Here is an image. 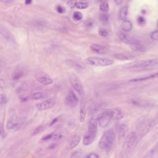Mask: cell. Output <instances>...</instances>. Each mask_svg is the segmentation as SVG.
<instances>
[{
	"label": "cell",
	"instance_id": "cell-1",
	"mask_svg": "<svg viewBox=\"0 0 158 158\" xmlns=\"http://www.w3.org/2000/svg\"><path fill=\"white\" fill-rule=\"evenodd\" d=\"M116 135L112 129L106 131L103 134L98 142V146L103 150L109 152L114 149L116 144Z\"/></svg>",
	"mask_w": 158,
	"mask_h": 158
},
{
	"label": "cell",
	"instance_id": "cell-2",
	"mask_svg": "<svg viewBox=\"0 0 158 158\" xmlns=\"http://www.w3.org/2000/svg\"><path fill=\"white\" fill-rule=\"evenodd\" d=\"M98 124L97 118L92 117L89 123L88 131L85 133L83 137V145L88 146L94 142L97 135Z\"/></svg>",
	"mask_w": 158,
	"mask_h": 158
},
{
	"label": "cell",
	"instance_id": "cell-3",
	"mask_svg": "<svg viewBox=\"0 0 158 158\" xmlns=\"http://www.w3.org/2000/svg\"><path fill=\"white\" fill-rule=\"evenodd\" d=\"M137 138V135L135 132H131L127 135L121 150L119 158L126 157L134 145Z\"/></svg>",
	"mask_w": 158,
	"mask_h": 158
},
{
	"label": "cell",
	"instance_id": "cell-4",
	"mask_svg": "<svg viewBox=\"0 0 158 158\" xmlns=\"http://www.w3.org/2000/svg\"><path fill=\"white\" fill-rule=\"evenodd\" d=\"M86 62L91 66L106 67L113 64L114 62L109 59L98 57H90L86 59Z\"/></svg>",
	"mask_w": 158,
	"mask_h": 158
},
{
	"label": "cell",
	"instance_id": "cell-5",
	"mask_svg": "<svg viewBox=\"0 0 158 158\" xmlns=\"http://www.w3.org/2000/svg\"><path fill=\"white\" fill-rule=\"evenodd\" d=\"M158 65V59H152L133 62L123 66L124 68H139Z\"/></svg>",
	"mask_w": 158,
	"mask_h": 158
},
{
	"label": "cell",
	"instance_id": "cell-6",
	"mask_svg": "<svg viewBox=\"0 0 158 158\" xmlns=\"http://www.w3.org/2000/svg\"><path fill=\"white\" fill-rule=\"evenodd\" d=\"M112 111L111 109H105L100 113L97 117L98 123L100 127L104 128L108 126L112 119Z\"/></svg>",
	"mask_w": 158,
	"mask_h": 158
},
{
	"label": "cell",
	"instance_id": "cell-7",
	"mask_svg": "<svg viewBox=\"0 0 158 158\" xmlns=\"http://www.w3.org/2000/svg\"><path fill=\"white\" fill-rule=\"evenodd\" d=\"M69 79L74 90L80 95H82L84 92V89L80 79L76 74L72 73L69 75Z\"/></svg>",
	"mask_w": 158,
	"mask_h": 158
},
{
	"label": "cell",
	"instance_id": "cell-8",
	"mask_svg": "<svg viewBox=\"0 0 158 158\" xmlns=\"http://www.w3.org/2000/svg\"><path fill=\"white\" fill-rule=\"evenodd\" d=\"M0 34L6 40L9 41L13 47L15 48H17L18 45L17 42L16 41L14 36L13 35L11 32L9 31L6 29V28L3 26H0Z\"/></svg>",
	"mask_w": 158,
	"mask_h": 158
},
{
	"label": "cell",
	"instance_id": "cell-9",
	"mask_svg": "<svg viewBox=\"0 0 158 158\" xmlns=\"http://www.w3.org/2000/svg\"><path fill=\"white\" fill-rule=\"evenodd\" d=\"M117 35L121 41H122L124 43L131 45L132 47L141 44V42L138 40L131 37L122 31L117 32Z\"/></svg>",
	"mask_w": 158,
	"mask_h": 158
},
{
	"label": "cell",
	"instance_id": "cell-10",
	"mask_svg": "<svg viewBox=\"0 0 158 158\" xmlns=\"http://www.w3.org/2000/svg\"><path fill=\"white\" fill-rule=\"evenodd\" d=\"M78 97L74 92L72 90L68 92L64 100L65 104L71 108L76 107L78 104Z\"/></svg>",
	"mask_w": 158,
	"mask_h": 158
},
{
	"label": "cell",
	"instance_id": "cell-11",
	"mask_svg": "<svg viewBox=\"0 0 158 158\" xmlns=\"http://www.w3.org/2000/svg\"><path fill=\"white\" fill-rule=\"evenodd\" d=\"M56 104L55 100L52 98H49L37 105V108L40 111L47 110L52 108Z\"/></svg>",
	"mask_w": 158,
	"mask_h": 158
},
{
	"label": "cell",
	"instance_id": "cell-12",
	"mask_svg": "<svg viewBox=\"0 0 158 158\" xmlns=\"http://www.w3.org/2000/svg\"><path fill=\"white\" fill-rule=\"evenodd\" d=\"M36 80L40 84L43 86H48L53 83V80L49 75L45 73H41L36 76Z\"/></svg>",
	"mask_w": 158,
	"mask_h": 158
},
{
	"label": "cell",
	"instance_id": "cell-13",
	"mask_svg": "<svg viewBox=\"0 0 158 158\" xmlns=\"http://www.w3.org/2000/svg\"><path fill=\"white\" fill-rule=\"evenodd\" d=\"M158 125V116L153 119L152 121L150 122L149 125H147L145 128L141 131L140 134V138H142L145 135L152 131L156 126Z\"/></svg>",
	"mask_w": 158,
	"mask_h": 158
},
{
	"label": "cell",
	"instance_id": "cell-14",
	"mask_svg": "<svg viewBox=\"0 0 158 158\" xmlns=\"http://www.w3.org/2000/svg\"><path fill=\"white\" fill-rule=\"evenodd\" d=\"M128 131V127L125 124H120L117 126L116 133L119 138H123Z\"/></svg>",
	"mask_w": 158,
	"mask_h": 158
},
{
	"label": "cell",
	"instance_id": "cell-15",
	"mask_svg": "<svg viewBox=\"0 0 158 158\" xmlns=\"http://www.w3.org/2000/svg\"><path fill=\"white\" fill-rule=\"evenodd\" d=\"M90 48L93 52L96 54H105L108 51L107 48L100 44H92L90 46Z\"/></svg>",
	"mask_w": 158,
	"mask_h": 158
},
{
	"label": "cell",
	"instance_id": "cell-16",
	"mask_svg": "<svg viewBox=\"0 0 158 158\" xmlns=\"http://www.w3.org/2000/svg\"><path fill=\"white\" fill-rule=\"evenodd\" d=\"M112 119L114 120H118L123 118V113L121 109L118 108H112Z\"/></svg>",
	"mask_w": 158,
	"mask_h": 158
},
{
	"label": "cell",
	"instance_id": "cell-17",
	"mask_svg": "<svg viewBox=\"0 0 158 158\" xmlns=\"http://www.w3.org/2000/svg\"><path fill=\"white\" fill-rule=\"evenodd\" d=\"M157 76H158V72H156L155 73L152 74H149V75H148L147 76H145L144 77L131 79V80H129V82H142V81H144V80H149V79H153V78H155V77Z\"/></svg>",
	"mask_w": 158,
	"mask_h": 158
},
{
	"label": "cell",
	"instance_id": "cell-18",
	"mask_svg": "<svg viewBox=\"0 0 158 158\" xmlns=\"http://www.w3.org/2000/svg\"><path fill=\"white\" fill-rule=\"evenodd\" d=\"M114 57L117 60H122V61L134 60V59H135V57L133 56L123 54V53H118V54H115Z\"/></svg>",
	"mask_w": 158,
	"mask_h": 158
},
{
	"label": "cell",
	"instance_id": "cell-19",
	"mask_svg": "<svg viewBox=\"0 0 158 158\" xmlns=\"http://www.w3.org/2000/svg\"><path fill=\"white\" fill-rule=\"evenodd\" d=\"M80 137L78 135H74L71 139L70 142V149H72L76 147L79 144L80 142Z\"/></svg>",
	"mask_w": 158,
	"mask_h": 158
},
{
	"label": "cell",
	"instance_id": "cell-20",
	"mask_svg": "<svg viewBox=\"0 0 158 158\" xmlns=\"http://www.w3.org/2000/svg\"><path fill=\"white\" fill-rule=\"evenodd\" d=\"M133 28V25L131 22L128 20H125L121 25V28L125 31H130Z\"/></svg>",
	"mask_w": 158,
	"mask_h": 158
},
{
	"label": "cell",
	"instance_id": "cell-21",
	"mask_svg": "<svg viewBox=\"0 0 158 158\" xmlns=\"http://www.w3.org/2000/svg\"><path fill=\"white\" fill-rule=\"evenodd\" d=\"M158 152V142L155 146L145 155L143 158H153Z\"/></svg>",
	"mask_w": 158,
	"mask_h": 158
},
{
	"label": "cell",
	"instance_id": "cell-22",
	"mask_svg": "<svg viewBox=\"0 0 158 158\" xmlns=\"http://www.w3.org/2000/svg\"><path fill=\"white\" fill-rule=\"evenodd\" d=\"M86 116V110L85 103L82 102L80 105V120L81 122H83Z\"/></svg>",
	"mask_w": 158,
	"mask_h": 158
},
{
	"label": "cell",
	"instance_id": "cell-23",
	"mask_svg": "<svg viewBox=\"0 0 158 158\" xmlns=\"http://www.w3.org/2000/svg\"><path fill=\"white\" fill-rule=\"evenodd\" d=\"M128 7L125 6L121 9L119 13V18L122 21H125L126 19L128 13Z\"/></svg>",
	"mask_w": 158,
	"mask_h": 158
},
{
	"label": "cell",
	"instance_id": "cell-24",
	"mask_svg": "<svg viewBox=\"0 0 158 158\" xmlns=\"http://www.w3.org/2000/svg\"><path fill=\"white\" fill-rule=\"evenodd\" d=\"M67 64L70 66L71 67L76 68L77 70H82L83 68L80 64H78L76 62L72 60H68L66 61Z\"/></svg>",
	"mask_w": 158,
	"mask_h": 158
},
{
	"label": "cell",
	"instance_id": "cell-25",
	"mask_svg": "<svg viewBox=\"0 0 158 158\" xmlns=\"http://www.w3.org/2000/svg\"><path fill=\"white\" fill-rule=\"evenodd\" d=\"M100 21L104 25H106L109 22V16L106 13H101L100 16Z\"/></svg>",
	"mask_w": 158,
	"mask_h": 158
},
{
	"label": "cell",
	"instance_id": "cell-26",
	"mask_svg": "<svg viewBox=\"0 0 158 158\" xmlns=\"http://www.w3.org/2000/svg\"><path fill=\"white\" fill-rule=\"evenodd\" d=\"M44 94L43 92H36L32 94L31 98L34 100H41L44 98Z\"/></svg>",
	"mask_w": 158,
	"mask_h": 158
},
{
	"label": "cell",
	"instance_id": "cell-27",
	"mask_svg": "<svg viewBox=\"0 0 158 158\" xmlns=\"http://www.w3.org/2000/svg\"><path fill=\"white\" fill-rule=\"evenodd\" d=\"M82 155V151L80 149L76 150V151L72 153L70 158H80Z\"/></svg>",
	"mask_w": 158,
	"mask_h": 158
},
{
	"label": "cell",
	"instance_id": "cell-28",
	"mask_svg": "<svg viewBox=\"0 0 158 158\" xmlns=\"http://www.w3.org/2000/svg\"><path fill=\"white\" fill-rule=\"evenodd\" d=\"M100 9L104 13H106L109 10V6L106 2H103L100 4Z\"/></svg>",
	"mask_w": 158,
	"mask_h": 158
},
{
	"label": "cell",
	"instance_id": "cell-29",
	"mask_svg": "<svg viewBox=\"0 0 158 158\" xmlns=\"http://www.w3.org/2000/svg\"><path fill=\"white\" fill-rule=\"evenodd\" d=\"M34 26H35L37 28H43L45 27L46 25V23L44 22L41 21H37L33 22Z\"/></svg>",
	"mask_w": 158,
	"mask_h": 158
},
{
	"label": "cell",
	"instance_id": "cell-30",
	"mask_svg": "<svg viewBox=\"0 0 158 158\" xmlns=\"http://www.w3.org/2000/svg\"><path fill=\"white\" fill-rule=\"evenodd\" d=\"M46 128L45 125H41V126H38L34 130L33 133H32V135H37L39 133H41V132L43 131L44 129Z\"/></svg>",
	"mask_w": 158,
	"mask_h": 158
},
{
	"label": "cell",
	"instance_id": "cell-31",
	"mask_svg": "<svg viewBox=\"0 0 158 158\" xmlns=\"http://www.w3.org/2000/svg\"><path fill=\"white\" fill-rule=\"evenodd\" d=\"M83 15L80 12L76 11L74 12L73 15L74 19L76 21H80L82 19Z\"/></svg>",
	"mask_w": 158,
	"mask_h": 158
},
{
	"label": "cell",
	"instance_id": "cell-32",
	"mask_svg": "<svg viewBox=\"0 0 158 158\" xmlns=\"http://www.w3.org/2000/svg\"><path fill=\"white\" fill-rule=\"evenodd\" d=\"M88 6L89 5L87 3H79L77 4L76 7L79 9H87Z\"/></svg>",
	"mask_w": 158,
	"mask_h": 158
},
{
	"label": "cell",
	"instance_id": "cell-33",
	"mask_svg": "<svg viewBox=\"0 0 158 158\" xmlns=\"http://www.w3.org/2000/svg\"><path fill=\"white\" fill-rule=\"evenodd\" d=\"M77 1L76 0H70L68 2L67 5L68 6V7L70 9H73L74 7H76Z\"/></svg>",
	"mask_w": 158,
	"mask_h": 158
},
{
	"label": "cell",
	"instance_id": "cell-34",
	"mask_svg": "<svg viewBox=\"0 0 158 158\" xmlns=\"http://www.w3.org/2000/svg\"><path fill=\"white\" fill-rule=\"evenodd\" d=\"M98 34L101 36H103V37H106L108 35V33L107 31L102 28H100L98 30Z\"/></svg>",
	"mask_w": 158,
	"mask_h": 158
},
{
	"label": "cell",
	"instance_id": "cell-35",
	"mask_svg": "<svg viewBox=\"0 0 158 158\" xmlns=\"http://www.w3.org/2000/svg\"><path fill=\"white\" fill-rule=\"evenodd\" d=\"M23 76V73L22 71H19L15 74L13 76V80H18L19 79L21 78Z\"/></svg>",
	"mask_w": 158,
	"mask_h": 158
},
{
	"label": "cell",
	"instance_id": "cell-36",
	"mask_svg": "<svg viewBox=\"0 0 158 158\" xmlns=\"http://www.w3.org/2000/svg\"><path fill=\"white\" fill-rule=\"evenodd\" d=\"M7 102V98L6 96L0 94V104H5Z\"/></svg>",
	"mask_w": 158,
	"mask_h": 158
},
{
	"label": "cell",
	"instance_id": "cell-37",
	"mask_svg": "<svg viewBox=\"0 0 158 158\" xmlns=\"http://www.w3.org/2000/svg\"><path fill=\"white\" fill-rule=\"evenodd\" d=\"M56 11L58 13H64L65 12V9L61 5H59L56 7Z\"/></svg>",
	"mask_w": 158,
	"mask_h": 158
},
{
	"label": "cell",
	"instance_id": "cell-38",
	"mask_svg": "<svg viewBox=\"0 0 158 158\" xmlns=\"http://www.w3.org/2000/svg\"><path fill=\"white\" fill-rule=\"evenodd\" d=\"M53 134L52 133V134H50L47 135H46L45 137H43L42 138L41 140L42 141H48L50 140H51V139H52L53 136Z\"/></svg>",
	"mask_w": 158,
	"mask_h": 158
},
{
	"label": "cell",
	"instance_id": "cell-39",
	"mask_svg": "<svg viewBox=\"0 0 158 158\" xmlns=\"http://www.w3.org/2000/svg\"><path fill=\"white\" fill-rule=\"evenodd\" d=\"M137 22L140 25H143L145 24L146 20H145L144 17H143V16H139L137 19Z\"/></svg>",
	"mask_w": 158,
	"mask_h": 158
},
{
	"label": "cell",
	"instance_id": "cell-40",
	"mask_svg": "<svg viewBox=\"0 0 158 158\" xmlns=\"http://www.w3.org/2000/svg\"><path fill=\"white\" fill-rule=\"evenodd\" d=\"M0 135L3 138H5V132L3 123H0Z\"/></svg>",
	"mask_w": 158,
	"mask_h": 158
},
{
	"label": "cell",
	"instance_id": "cell-41",
	"mask_svg": "<svg viewBox=\"0 0 158 158\" xmlns=\"http://www.w3.org/2000/svg\"><path fill=\"white\" fill-rule=\"evenodd\" d=\"M151 38L153 40H158V31H153L151 33Z\"/></svg>",
	"mask_w": 158,
	"mask_h": 158
},
{
	"label": "cell",
	"instance_id": "cell-42",
	"mask_svg": "<svg viewBox=\"0 0 158 158\" xmlns=\"http://www.w3.org/2000/svg\"><path fill=\"white\" fill-rule=\"evenodd\" d=\"M86 158H100V157L96 153H91L87 155Z\"/></svg>",
	"mask_w": 158,
	"mask_h": 158
},
{
	"label": "cell",
	"instance_id": "cell-43",
	"mask_svg": "<svg viewBox=\"0 0 158 158\" xmlns=\"http://www.w3.org/2000/svg\"><path fill=\"white\" fill-rule=\"evenodd\" d=\"M7 84L5 80H3V79H0V88H5Z\"/></svg>",
	"mask_w": 158,
	"mask_h": 158
},
{
	"label": "cell",
	"instance_id": "cell-44",
	"mask_svg": "<svg viewBox=\"0 0 158 158\" xmlns=\"http://www.w3.org/2000/svg\"><path fill=\"white\" fill-rule=\"evenodd\" d=\"M14 0H0L1 3L6 4H11L14 2Z\"/></svg>",
	"mask_w": 158,
	"mask_h": 158
},
{
	"label": "cell",
	"instance_id": "cell-45",
	"mask_svg": "<svg viewBox=\"0 0 158 158\" xmlns=\"http://www.w3.org/2000/svg\"><path fill=\"white\" fill-rule=\"evenodd\" d=\"M58 117H56V118H54V119L52 121V122H51V123H50V126H52V125H55L56 123L58 122Z\"/></svg>",
	"mask_w": 158,
	"mask_h": 158
},
{
	"label": "cell",
	"instance_id": "cell-46",
	"mask_svg": "<svg viewBox=\"0 0 158 158\" xmlns=\"http://www.w3.org/2000/svg\"><path fill=\"white\" fill-rule=\"evenodd\" d=\"M93 25V23L92 22H88L86 24V27L88 28H91Z\"/></svg>",
	"mask_w": 158,
	"mask_h": 158
},
{
	"label": "cell",
	"instance_id": "cell-47",
	"mask_svg": "<svg viewBox=\"0 0 158 158\" xmlns=\"http://www.w3.org/2000/svg\"><path fill=\"white\" fill-rule=\"evenodd\" d=\"M56 147V145L55 144H52L51 145H50L49 147H48V149H55Z\"/></svg>",
	"mask_w": 158,
	"mask_h": 158
},
{
	"label": "cell",
	"instance_id": "cell-48",
	"mask_svg": "<svg viewBox=\"0 0 158 158\" xmlns=\"http://www.w3.org/2000/svg\"><path fill=\"white\" fill-rule=\"evenodd\" d=\"M115 1L116 4L119 5L122 3L123 0H115Z\"/></svg>",
	"mask_w": 158,
	"mask_h": 158
},
{
	"label": "cell",
	"instance_id": "cell-49",
	"mask_svg": "<svg viewBox=\"0 0 158 158\" xmlns=\"http://www.w3.org/2000/svg\"><path fill=\"white\" fill-rule=\"evenodd\" d=\"M32 3V0H25V4L26 5H29Z\"/></svg>",
	"mask_w": 158,
	"mask_h": 158
},
{
	"label": "cell",
	"instance_id": "cell-50",
	"mask_svg": "<svg viewBox=\"0 0 158 158\" xmlns=\"http://www.w3.org/2000/svg\"><path fill=\"white\" fill-rule=\"evenodd\" d=\"M141 13L143 15H145L146 13L147 12L145 10H142L141 11Z\"/></svg>",
	"mask_w": 158,
	"mask_h": 158
},
{
	"label": "cell",
	"instance_id": "cell-51",
	"mask_svg": "<svg viewBox=\"0 0 158 158\" xmlns=\"http://www.w3.org/2000/svg\"><path fill=\"white\" fill-rule=\"evenodd\" d=\"M104 0H98V1H99V2H100V1H103Z\"/></svg>",
	"mask_w": 158,
	"mask_h": 158
},
{
	"label": "cell",
	"instance_id": "cell-52",
	"mask_svg": "<svg viewBox=\"0 0 158 158\" xmlns=\"http://www.w3.org/2000/svg\"><path fill=\"white\" fill-rule=\"evenodd\" d=\"M157 26H158V20H157Z\"/></svg>",
	"mask_w": 158,
	"mask_h": 158
},
{
	"label": "cell",
	"instance_id": "cell-53",
	"mask_svg": "<svg viewBox=\"0 0 158 158\" xmlns=\"http://www.w3.org/2000/svg\"><path fill=\"white\" fill-rule=\"evenodd\" d=\"M129 1H131V0H129Z\"/></svg>",
	"mask_w": 158,
	"mask_h": 158
}]
</instances>
